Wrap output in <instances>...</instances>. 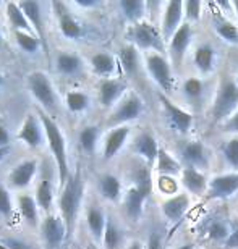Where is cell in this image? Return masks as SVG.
Here are the masks:
<instances>
[{
  "instance_id": "f546056e",
  "label": "cell",
  "mask_w": 238,
  "mask_h": 249,
  "mask_svg": "<svg viewBox=\"0 0 238 249\" xmlns=\"http://www.w3.org/2000/svg\"><path fill=\"white\" fill-rule=\"evenodd\" d=\"M99 193L109 202H120L125 194L122 180L113 173H106L99 178Z\"/></svg>"
},
{
  "instance_id": "b9f144b4",
  "label": "cell",
  "mask_w": 238,
  "mask_h": 249,
  "mask_svg": "<svg viewBox=\"0 0 238 249\" xmlns=\"http://www.w3.org/2000/svg\"><path fill=\"white\" fill-rule=\"evenodd\" d=\"M222 156L227 165L238 172V136H232L229 141L222 146Z\"/></svg>"
},
{
  "instance_id": "4fadbf2b",
  "label": "cell",
  "mask_w": 238,
  "mask_h": 249,
  "mask_svg": "<svg viewBox=\"0 0 238 249\" xmlns=\"http://www.w3.org/2000/svg\"><path fill=\"white\" fill-rule=\"evenodd\" d=\"M127 83L122 78L101 79L97 88V99L102 108H113L127 96Z\"/></svg>"
},
{
  "instance_id": "f907efd6",
  "label": "cell",
  "mask_w": 238,
  "mask_h": 249,
  "mask_svg": "<svg viewBox=\"0 0 238 249\" xmlns=\"http://www.w3.org/2000/svg\"><path fill=\"white\" fill-rule=\"evenodd\" d=\"M70 5L75 8H81V10H92V8L101 7V2H99V0H75V2Z\"/></svg>"
},
{
  "instance_id": "e575fe53",
  "label": "cell",
  "mask_w": 238,
  "mask_h": 249,
  "mask_svg": "<svg viewBox=\"0 0 238 249\" xmlns=\"http://www.w3.org/2000/svg\"><path fill=\"white\" fill-rule=\"evenodd\" d=\"M154 168H156V172L159 173V175H165V177L182 175V170H183L182 163L178 162L170 152L165 151L164 147L159 149V154H157Z\"/></svg>"
},
{
  "instance_id": "ba28073f",
  "label": "cell",
  "mask_w": 238,
  "mask_h": 249,
  "mask_svg": "<svg viewBox=\"0 0 238 249\" xmlns=\"http://www.w3.org/2000/svg\"><path fill=\"white\" fill-rule=\"evenodd\" d=\"M51 8L55 15L58 31L63 37L68 39V41H78V39L83 37V26L73 15L70 5L65 2H52Z\"/></svg>"
},
{
  "instance_id": "3957f363",
  "label": "cell",
  "mask_w": 238,
  "mask_h": 249,
  "mask_svg": "<svg viewBox=\"0 0 238 249\" xmlns=\"http://www.w3.org/2000/svg\"><path fill=\"white\" fill-rule=\"evenodd\" d=\"M125 37L128 44L135 46L140 52L143 51L146 53H149V52L164 53L167 49V44L164 41L161 28L154 23L147 21V19L130 24V26L127 28Z\"/></svg>"
},
{
  "instance_id": "f1b7e54d",
  "label": "cell",
  "mask_w": 238,
  "mask_h": 249,
  "mask_svg": "<svg viewBox=\"0 0 238 249\" xmlns=\"http://www.w3.org/2000/svg\"><path fill=\"white\" fill-rule=\"evenodd\" d=\"M117 60H118V65H120L122 71L125 73L127 76H136L143 67L141 53L135 46H131V44H127V46H123L120 51H118Z\"/></svg>"
},
{
  "instance_id": "94428289",
  "label": "cell",
  "mask_w": 238,
  "mask_h": 249,
  "mask_svg": "<svg viewBox=\"0 0 238 249\" xmlns=\"http://www.w3.org/2000/svg\"><path fill=\"white\" fill-rule=\"evenodd\" d=\"M237 83H238V81H237Z\"/></svg>"
},
{
  "instance_id": "1f68e13d",
  "label": "cell",
  "mask_w": 238,
  "mask_h": 249,
  "mask_svg": "<svg viewBox=\"0 0 238 249\" xmlns=\"http://www.w3.org/2000/svg\"><path fill=\"white\" fill-rule=\"evenodd\" d=\"M147 7H149V3L143 2V0H122V2H118V10H120L122 17L130 24L145 21Z\"/></svg>"
},
{
  "instance_id": "60d3db41",
  "label": "cell",
  "mask_w": 238,
  "mask_h": 249,
  "mask_svg": "<svg viewBox=\"0 0 238 249\" xmlns=\"http://www.w3.org/2000/svg\"><path fill=\"white\" fill-rule=\"evenodd\" d=\"M214 28H216L217 36H219L220 39H224L225 42L238 44V26H237V23L222 18V19H217Z\"/></svg>"
},
{
  "instance_id": "2e32d148",
  "label": "cell",
  "mask_w": 238,
  "mask_h": 249,
  "mask_svg": "<svg viewBox=\"0 0 238 249\" xmlns=\"http://www.w3.org/2000/svg\"><path fill=\"white\" fill-rule=\"evenodd\" d=\"M180 159L185 163V167L196 168L204 172L211 163L209 149L204 146L202 141H188L180 151Z\"/></svg>"
},
{
  "instance_id": "d590c367",
  "label": "cell",
  "mask_w": 238,
  "mask_h": 249,
  "mask_svg": "<svg viewBox=\"0 0 238 249\" xmlns=\"http://www.w3.org/2000/svg\"><path fill=\"white\" fill-rule=\"evenodd\" d=\"M5 17H7V21H8L10 26H12L13 33H17V31L33 33V28L28 21L26 15L23 13L21 7H19V2L5 3Z\"/></svg>"
},
{
  "instance_id": "8d00e7d4",
  "label": "cell",
  "mask_w": 238,
  "mask_h": 249,
  "mask_svg": "<svg viewBox=\"0 0 238 249\" xmlns=\"http://www.w3.org/2000/svg\"><path fill=\"white\" fill-rule=\"evenodd\" d=\"M204 92H206L204 81L200 76L186 78L182 84V94L185 97V101L190 104H200L202 101V97H204Z\"/></svg>"
},
{
  "instance_id": "9c48e42d",
  "label": "cell",
  "mask_w": 238,
  "mask_h": 249,
  "mask_svg": "<svg viewBox=\"0 0 238 249\" xmlns=\"http://www.w3.org/2000/svg\"><path fill=\"white\" fill-rule=\"evenodd\" d=\"M39 230H41V236L49 249L60 248L63 245V241L68 238L67 225L58 212H52L44 215L41 225H39Z\"/></svg>"
},
{
  "instance_id": "bcb514c9",
  "label": "cell",
  "mask_w": 238,
  "mask_h": 249,
  "mask_svg": "<svg viewBox=\"0 0 238 249\" xmlns=\"http://www.w3.org/2000/svg\"><path fill=\"white\" fill-rule=\"evenodd\" d=\"M0 249H31V246L18 238H0Z\"/></svg>"
},
{
  "instance_id": "ab89813d",
  "label": "cell",
  "mask_w": 238,
  "mask_h": 249,
  "mask_svg": "<svg viewBox=\"0 0 238 249\" xmlns=\"http://www.w3.org/2000/svg\"><path fill=\"white\" fill-rule=\"evenodd\" d=\"M13 39H15V42H17V46L21 49L23 52L29 53V55L37 53L41 51H46V49H44L42 41L34 33L17 31V33H13Z\"/></svg>"
},
{
  "instance_id": "9a60e30c",
  "label": "cell",
  "mask_w": 238,
  "mask_h": 249,
  "mask_svg": "<svg viewBox=\"0 0 238 249\" xmlns=\"http://www.w3.org/2000/svg\"><path fill=\"white\" fill-rule=\"evenodd\" d=\"M183 17H185V13H183V2H180V0H172V2L164 3L161 31L165 44L170 42L173 34L185 23L183 21Z\"/></svg>"
},
{
  "instance_id": "5b68a950",
  "label": "cell",
  "mask_w": 238,
  "mask_h": 249,
  "mask_svg": "<svg viewBox=\"0 0 238 249\" xmlns=\"http://www.w3.org/2000/svg\"><path fill=\"white\" fill-rule=\"evenodd\" d=\"M238 110V83L234 78L225 76L220 79L212 104V117L216 122L224 123Z\"/></svg>"
},
{
  "instance_id": "f35d334b",
  "label": "cell",
  "mask_w": 238,
  "mask_h": 249,
  "mask_svg": "<svg viewBox=\"0 0 238 249\" xmlns=\"http://www.w3.org/2000/svg\"><path fill=\"white\" fill-rule=\"evenodd\" d=\"M206 236L212 243L224 245L227 238L230 236V223H227L224 218H211V222L206 223Z\"/></svg>"
},
{
  "instance_id": "db71d44e",
  "label": "cell",
  "mask_w": 238,
  "mask_h": 249,
  "mask_svg": "<svg viewBox=\"0 0 238 249\" xmlns=\"http://www.w3.org/2000/svg\"><path fill=\"white\" fill-rule=\"evenodd\" d=\"M10 152V147H0V162L7 157V154Z\"/></svg>"
},
{
  "instance_id": "83f0119b",
  "label": "cell",
  "mask_w": 238,
  "mask_h": 249,
  "mask_svg": "<svg viewBox=\"0 0 238 249\" xmlns=\"http://www.w3.org/2000/svg\"><path fill=\"white\" fill-rule=\"evenodd\" d=\"M216 49L211 46L209 42H202L200 44L195 52H193V65H195L196 71L206 76V74L212 73V70L216 67Z\"/></svg>"
},
{
  "instance_id": "816d5d0a",
  "label": "cell",
  "mask_w": 238,
  "mask_h": 249,
  "mask_svg": "<svg viewBox=\"0 0 238 249\" xmlns=\"http://www.w3.org/2000/svg\"><path fill=\"white\" fill-rule=\"evenodd\" d=\"M0 147H10V134L8 129L0 123Z\"/></svg>"
},
{
  "instance_id": "680465c9",
  "label": "cell",
  "mask_w": 238,
  "mask_h": 249,
  "mask_svg": "<svg viewBox=\"0 0 238 249\" xmlns=\"http://www.w3.org/2000/svg\"><path fill=\"white\" fill-rule=\"evenodd\" d=\"M3 81H5V76H3L2 73H0V86H2V84H3Z\"/></svg>"
},
{
  "instance_id": "484cf974",
  "label": "cell",
  "mask_w": 238,
  "mask_h": 249,
  "mask_svg": "<svg viewBox=\"0 0 238 249\" xmlns=\"http://www.w3.org/2000/svg\"><path fill=\"white\" fill-rule=\"evenodd\" d=\"M190 194L186 193H178L175 196L167 197L162 202V213L167 220L170 222H178L182 220L186 211L190 209Z\"/></svg>"
},
{
  "instance_id": "603a6c76",
  "label": "cell",
  "mask_w": 238,
  "mask_h": 249,
  "mask_svg": "<svg viewBox=\"0 0 238 249\" xmlns=\"http://www.w3.org/2000/svg\"><path fill=\"white\" fill-rule=\"evenodd\" d=\"M159 144L157 139L154 138V134L149 131H143L141 134H138L133 141V152L141 159L143 162L147 165H154L157 154H159Z\"/></svg>"
},
{
  "instance_id": "d6a6232c",
  "label": "cell",
  "mask_w": 238,
  "mask_h": 249,
  "mask_svg": "<svg viewBox=\"0 0 238 249\" xmlns=\"http://www.w3.org/2000/svg\"><path fill=\"white\" fill-rule=\"evenodd\" d=\"M63 106L67 107L68 112L79 115V113H84L89 110L91 107V96L83 91V89H68L63 96Z\"/></svg>"
},
{
  "instance_id": "ac0fdd59",
  "label": "cell",
  "mask_w": 238,
  "mask_h": 249,
  "mask_svg": "<svg viewBox=\"0 0 238 249\" xmlns=\"http://www.w3.org/2000/svg\"><path fill=\"white\" fill-rule=\"evenodd\" d=\"M131 134L130 124H123V126L110 128L107 134L102 139V159L104 160H112L113 157H117V154L125 147Z\"/></svg>"
},
{
  "instance_id": "7c38bea8",
  "label": "cell",
  "mask_w": 238,
  "mask_h": 249,
  "mask_svg": "<svg viewBox=\"0 0 238 249\" xmlns=\"http://www.w3.org/2000/svg\"><path fill=\"white\" fill-rule=\"evenodd\" d=\"M17 138L19 142H23L29 149H39L46 142V134H44L41 118L37 113H26V117L18 128Z\"/></svg>"
},
{
  "instance_id": "74e56055",
  "label": "cell",
  "mask_w": 238,
  "mask_h": 249,
  "mask_svg": "<svg viewBox=\"0 0 238 249\" xmlns=\"http://www.w3.org/2000/svg\"><path fill=\"white\" fill-rule=\"evenodd\" d=\"M99 141H101V128L96 126V124H86L78 134L79 147L86 154L96 152L99 147Z\"/></svg>"
},
{
  "instance_id": "11a10c76",
  "label": "cell",
  "mask_w": 238,
  "mask_h": 249,
  "mask_svg": "<svg viewBox=\"0 0 238 249\" xmlns=\"http://www.w3.org/2000/svg\"><path fill=\"white\" fill-rule=\"evenodd\" d=\"M84 249H102V248H99V245L96 241H89V243H86Z\"/></svg>"
},
{
  "instance_id": "4dcf8cb0",
  "label": "cell",
  "mask_w": 238,
  "mask_h": 249,
  "mask_svg": "<svg viewBox=\"0 0 238 249\" xmlns=\"http://www.w3.org/2000/svg\"><path fill=\"white\" fill-rule=\"evenodd\" d=\"M34 199H36L41 212H44L46 215L52 213V209L55 206V189H54L51 180L42 178L37 181L36 189H34Z\"/></svg>"
},
{
  "instance_id": "6da1fadb",
  "label": "cell",
  "mask_w": 238,
  "mask_h": 249,
  "mask_svg": "<svg viewBox=\"0 0 238 249\" xmlns=\"http://www.w3.org/2000/svg\"><path fill=\"white\" fill-rule=\"evenodd\" d=\"M36 113L41 118L42 128H44V134H46V144L51 151V156L54 159V163H55L57 168V178L60 186L68 180L70 173V163H68V149H67V139L65 134H63L60 124L54 120L52 115H49L47 112L37 108Z\"/></svg>"
},
{
  "instance_id": "f6af8a7d",
  "label": "cell",
  "mask_w": 238,
  "mask_h": 249,
  "mask_svg": "<svg viewBox=\"0 0 238 249\" xmlns=\"http://www.w3.org/2000/svg\"><path fill=\"white\" fill-rule=\"evenodd\" d=\"M157 188L162 194H168V197L178 194V185L175 177H165V175H159L157 178Z\"/></svg>"
},
{
  "instance_id": "44dd1931",
  "label": "cell",
  "mask_w": 238,
  "mask_h": 249,
  "mask_svg": "<svg viewBox=\"0 0 238 249\" xmlns=\"http://www.w3.org/2000/svg\"><path fill=\"white\" fill-rule=\"evenodd\" d=\"M15 206H17V212L18 215L23 218L24 223L31 227H39L42 222L41 218V209H39L36 199H34V194H28V193H19L17 197H15Z\"/></svg>"
},
{
  "instance_id": "277c9868",
  "label": "cell",
  "mask_w": 238,
  "mask_h": 249,
  "mask_svg": "<svg viewBox=\"0 0 238 249\" xmlns=\"http://www.w3.org/2000/svg\"><path fill=\"white\" fill-rule=\"evenodd\" d=\"M28 89L31 92L33 99L39 104V108L47 112L49 115L57 112L58 106H60V99H58V92L55 86H54L52 79L49 74L41 70L31 71L28 74Z\"/></svg>"
},
{
  "instance_id": "9f6ffc18",
  "label": "cell",
  "mask_w": 238,
  "mask_h": 249,
  "mask_svg": "<svg viewBox=\"0 0 238 249\" xmlns=\"http://www.w3.org/2000/svg\"><path fill=\"white\" fill-rule=\"evenodd\" d=\"M177 249H195V245H191V243H185V245L178 246Z\"/></svg>"
},
{
  "instance_id": "8fae6325",
  "label": "cell",
  "mask_w": 238,
  "mask_h": 249,
  "mask_svg": "<svg viewBox=\"0 0 238 249\" xmlns=\"http://www.w3.org/2000/svg\"><path fill=\"white\" fill-rule=\"evenodd\" d=\"M39 162L36 159H26L15 165L10 173L7 175V186L8 189H15V191H24L33 185L34 178L37 175Z\"/></svg>"
},
{
  "instance_id": "30bf717a",
  "label": "cell",
  "mask_w": 238,
  "mask_h": 249,
  "mask_svg": "<svg viewBox=\"0 0 238 249\" xmlns=\"http://www.w3.org/2000/svg\"><path fill=\"white\" fill-rule=\"evenodd\" d=\"M159 99H161V102H162L164 112H165V117H167L168 123H170V126L180 134L190 133L193 128V123H195L193 113L173 102L167 94H161Z\"/></svg>"
},
{
  "instance_id": "c3c4849f",
  "label": "cell",
  "mask_w": 238,
  "mask_h": 249,
  "mask_svg": "<svg viewBox=\"0 0 238 249\" xmlns=\"http://www.w3.org/2000/svg\"><path fill=\"white\" fill-rule=\"evenodd\" d=\"M222 129H224L225 133H230V134H234V136H238V110L222 123Z\"/></svg>"
},
{
  "instance_id": "d6986e66",
  "label": "cell",
  "mask_w": 238,
  "mask_h": 249,
  "mask_svg": "<svg viewBox=\"0 0 238 249\" xmlns=\"http://www.w3.org/2000/svg\"><path fill=\"white\" fill-rule=\"evenodd\" d=\"M238 191V172L222 173L216 175L209 180L207 196L211 199H229Z\"/></svg>"
},
{
  "instance_id": "7402d4cb",
  "label": "cell",
  "mask_w": 238,
  "mask_h": 249,
  "mask_svg": "<svg viewBox=\"0 0 238 249\" xmlns=\"http://www.w3.org/2000/svg\"><path fill=\"white\" fill-rule=\"evenodd\" d=\"M19 7H21L23 13L26 15L29 24L33 28V33L41 39L44 44V49L47 51V42H46V19H44V10H42V3L41 2H31V0H26V2H19Z\"/></svg>"
},
{
  "instance_id": "ffe728a7",
  "label": "cell",
  "mask_w": 238,
  "mask_h": 249,
  "mask_svg": "<svg viewBox=\"0 0 238 249\" xmlns=\"http://www.w3.org/2000/svg\"><path fill=\"white\" fill-rule=\"evenodd\" d=\"M55 70L58 74L67 78H76L86 70V62L83 60V57L76 52L72 51H60L55 55Z\"/></svg>"
},
{
  "instance_id": "5bb4252c",
  "label": "cell",
  "mask_w": 238,
  "mask_h": 249,
  "mask_svg": "<svg viewBox=\"0 0 238 249\" xmlns=\"http://www.w3.org/2000/svg\"><path fill=\"white\" fill-rule=\"evenodd\" d=\"M191 39H193V28L190 23L185 21L178 28V31L173 34L170 42L167 44V51H168V55H170L173 67H180L183 60H185V55H186L188 49H190Z\"/></svg>"
},
{
  "instance_id": "cb8c5ba5",
  "label": "cell",
  "mask_w": 238,
  "mask_h": 249,
  "mask_svg": "<svg viewBox=\"0 0 238 249\" xmlns=\"http://www.w3.org/2000/svg\"><path fill=\"white\" fill-rule=\"evenodd\" d=\"M89 68L91 71L99 76L101 79L107 78H115V73L118 71L120 65L115 55L109 52H96L89 57Z\"/></svg>"
},
{
  "instance_id": "f5cc1de1",
  "label": "cell",
  "mask_w": 238,
  "mask_h": 249,
  "mask_svg": "<svg viewBox=\"0 0 238 249\" xmlns=\"http://www.w3.org/2000/svg\"><path fill=\"white\" fill-rule=\"evenodd\" d=\"M125 249H146V246L143 245L140 240H133V241L128 243V246Z\"/></svg>"
},
{
  "instance_id": "7bdbcfd3",
  "label": "cell",
  "mask_w": 238,
  "mask_h": 249,
  "mask_svg": "<svg viewBox=\"0 0 238 249\" xmlns=\"http://www.w3.org/2000/svg\"><path fill=\"white\" fill-rule=\"evenodd\" d=\"M15 211H17V206H15V199L12 197L8 186L0 185V215L8 218L13 215Z\"/></svg>"
},
{
  "instance_id": "ee69618b",
  "label": "cell",
  "mask_w": 238,
  "mask_h": 249,
  "mask_svg": "<svg viewBox=\"0 0 238 249\" xmlns=\"http://www.w3.org/2000/svg\"><path fill=\"white\" fill-rule=\"evenodd\" d=\"M183 13H185L186 23H195L200 21L202 15V3L200 0H186L183 2Z\"/></svg>"
},
{
  "instance_id": "52a82bcc",
  "label": "cell",
  "mask_w": 238,
  "mask_h": 249,
  "mask_svg": "<svg viewBox=\"0 0 238 249\" xmlns=\"http://www.w3.org/2000/svg\"><path fill=\"white\" fill-rule=\"evenodd\" d=\"M143 112H145L143 99L138 96V94L130 92L112 108L110 117H109V126L115 128V126L128 124L138 120V118L143 115Z\"/></svg>"
},
{
  "instance_id": "836d02e7",
  "label": "cell",
  "mask_w": 238,
  "mask_h": 249,
  "mask_svg": "<svg viewBox=\"0 0 238 249\" xmlns=\"http://www.w3.org/2000/svg\"><path fill=\"white\" fill-rule=\"evenodd\" d=\"M102 249H125V235L123 230L118 225L115 218L109 217L106 231H104L102 241H101Z\"/></svg>"
},
{
  "instance_id": "4316f807",
  "label": "cell",
  "mask_w": 238,
  "mask_h": 249,
  "mask_svg": "<svg viewBox=\"0 0 238 249\" xmlns=\"http://www.w3.org/2000/svg\"><path fill=\"white\" fill-rule=\"evenodd\" d=\"M109 215L104 212L102 207L99 206H91L86 211V228L91 235L92 241H96L97 245H101L104 231H106Z\"/></svg>"
},
{
  "instance_id": "e0dca14e",
  "label": "cell",
  "mask_w": 238,
  "mask_h": 249,
  "mask_svg": "<svg viewBox=\"0 0 238 249\" xmlns=\"http://www.w3.org/2000/svg\"><path fill=\"white\" fill-rule=\"evenodd\" d=\"M149 193L151 191H146V189L135 186V185H131L127 189L122 199V206H123V212H125L128 220L140 222V218L143 217V212H145V204L147 201Z\"/></svg>"
},
{
  "instance_id": "91938a15",
  "label": "cell",
  "mask_w": 238,
  "mask_h": 249,
  "mask_svg": "<svg viewBox=\"0 0 238 249\" xmlns=\"http://www.w3.org/2000/svg\"><path fill=\"white\" fill-rule=\"evenodd\" d=\"M2 44H3V36H2V33H0V47H2Z\"/></svg>"
},
{
  "instance_id": "6f0895ef",
  "label": "cell",
  "mask_w": 238,
  "mask_h": 249,
  "mask_svg": "<svg viewBox=\"0 0 238 249\" xmlns=\"http://www.w3.org/2000/svg\"><path fill=\"white\" fill-rule=\"evenodd\" d=\"M232 10L235 12L237 18H238V0H235V2H232Z\"/></svg>"
},
{
  "instance_id": "d4e9b609",
  "label": "cell",
  "mask_w": 238,
  "mask_h": 249,
  "mask_svg": "<svg viewBox=\"0 0 238 249\" xmlns=\"http://www.w3.org/2000/svg\"><path fill=\"white\" fill-rule=\"evenodd\" d=\"M180 181L183 188L193 196H204L209 189V178L206 177V173L191 167H183Z\"/></svg>"
},
{
  "instance_id": "681fc988",
  "label": "cell",
  "mask_w": 238,
  "mask_h": 249,
  "mask_svg": "<svg viewBox=\"0 0 238 249\" xmlns=\"http://www.w3.org/2000/svg\"><path fill=\"white\" fill-rule=\"evenodd\" d=\"M146 249H164V240H162L161 231L154 230L149 233V238H147V243H146Z\"/></svg>"
},
{
  "instance_id": "8992f818",
  "label": "cell",
  "mask_w": 238,
  "mask_h": 249,
  "mask_svg": "<svg viewBox=\"0 0 238 249\" xmlns=\"http://www.w3.org/2000/svg\"><path fill=\"white\" fill-rule=\"evenodd\" d=\"M145 67L147 70V74L151 79L157 84V88H161L162 94H168L173 91V73L170 62L167 60V57L164 53L149 52L145 55Z\"/></svg>"
},
{
  "instance_id": "7a4b0ae2",
  "label": "cell",
  "mask_w": 238,
  "mask_h": 249,
  "mask_svg": "<svg viewBox=\"0 0 238 249\" xmlns=\"http://www.w3.org/2000/svg\"><path fill=\"white\" fill-rule=\"evenodd\" d=\"M83 201V180L79 172L75 175H70L68 180L60 186V193L57 197V207L58 213L63 218L68 230V236L73 235L76 225V218L79 213V207H81Z\"/></svg>"
},
{
  "instance_id": "7dc6e473",
  "label": "cell",
  "mask_w": 238,
  "mask_h": 249,
  "mask_svg": "<svg viewBox=\"0 0 238 249\" xmlns=\"http://www.w3.org/2000/svg\"><path fill=\"white\" fill-rule=\"evenodd\" d=\"M222 246H224L225 249H238V218L235 222H232L230 236L227 238V241Z\"/></svg>"
}]
</instances>
